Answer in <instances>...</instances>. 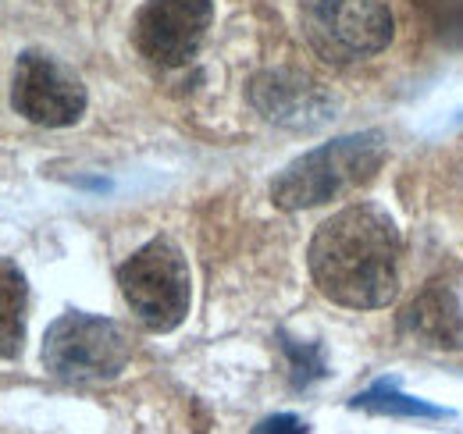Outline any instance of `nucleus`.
<instances>
[{
	"label": "nucleus",
	"mask_w": 463,
	"mask_h": 434,
	"mask_svg": "<svg viewBox=\"0 0 463 434\" xmlns=\"http://www.w3.org/2000/svg\"><path fill=\"white\" fill-rule=\"evenodd\" d=\"M403 239L396 221L374 203L332 214L310 239L307 264L321 296L349 310L389 307L400 292Z\"/></svg>",
	"instance_id": "obj_1"
},
{
	"label": "nucleus",
	"mask_w": 463,
	"mask_h": 434,
	"mask_svg": "<svg viewBox=\"0 0 463 434\" xmlns=\"http://www.w3.org/2000/svg\"><path fill=\"white\" fill-rule=\"evenodd\" d=\"M389 143L382 132L339 136L296 161L271 182V203L282 211H310L360 189L385 164Z\"/></svg>",
	"instance_id": "obj_2"
},
{
	"label": "nucleus",
	"mask_w": 463,
	"mask_h": 434,
	"mask_svg": "<svg viewBox=\"0 0 463 434\" xmlns=\"http://www.w3.org/2000/svg\"><path fill=\"white\" fill-rule=\"evenodd\" d=\"M128 360H132V338L118 321L108 317L68 310L47 327L43 338L47 374L75 388L115 381L128 367Z\"/></svg>",
	"instance_id": "obj_3"
},
{
	"label": "nucleus",
	"mask_w": 463,
	"mask_h": 434,
	"mask_svg": "<svg viewBox=\"0 0 463 434\" xmlns=\"http://www.w3.org/2000/svg\"><path fill=\"white\" fill-rule=\"evenodd\" d=\"M118 285L128 310L150 331L178 327L193 303V274L172 239H154L136 250L118 268Z\"/></svg>",
	"instance_id": "obj_4"
},
{
	"label": "nucleus",
	"mask_w": 463,
	"mask_h": 434,
	"mask_svg": "<svg viewBox=\"0 0 463 434\" xmlns=\"http://www.w3.org/2000/svg\"><path fill=\"white\" fill-rule=\"evenodd\" d=\"M303 36L328 64H356L392 40V14L385 0H303Z\"/></svg>",
	"instance_id": "obj_5"
},
{
	"label": "nucleus",
	"mask_w": 463,
	"mask_h": 434,
	"mask_svg": "<svg viewBox=\"0 0 463 434\" xmlns=\"http://www.w3.org/2000/svg\"><path fill=\"white\" fill-rule=\"evenodd\" d=\"M11 104L33 125L64 128L82 118L86 86L64 61L43 54V51H25L14 64Z\"/></svg>",
	"instance_id": "obj_6"
},
{
	"label": "nucleus",
	"mask_w": 463,
	"mask_h": 434,
	"mask_svg": "<svg viewBox=\"0 0 463 434\" xmlns=\"http://www.w3.org/2000/svg\"><path fill=\"white\" fill-rule=\"evenodd\" d=\"M211 0H150L139 7L132 40L150 64L178 68L196 54L211 25Z\"/></svg>",
	"instance_id": "obj_7"
},
{
	"label": "nucleus",
	"mask_w": 463,
	"mask_h": 434,
	"mask_svg": "<svg viewBox=\"0 0 463 434\" xmlns=\"http://www.w3.org/2000/svg\"><path fill=\"white\" fill-rule=\"evenodd\" d=\"M250 100L268 121L289 128H317L332 118V97L299 71H264L250 86Z\"/></svg>",
	"instance_id": "obj_8"
},
{
	"label": "nucleus",
	"mask_w": 463,
	"mask_h": 434,
	"mask_svg": "<svg viewBox=\"0 0 463 434\" xmlns=\"http://www.w3.org/2000/svg\"><path fill=\"white\" fill-rule=\"evenodd\" d=\"M400 335L420 349L460 353L463 349V303L457 288L442 278L428 281L413 303L400 314Z\"/></svg>",
	"instance_id": "obj_9"
},
{
	"label": "nucleus",
	"mask_w": 463,
	"mask_h": 434,
	"mask_svg": "<svg viewBox=\"0 0 463 434\" xmlns=\"http://www.w3.org/2000/svg\"><path fill=\"white\" fill-rule=\"evenodd\" d=\"M4 360H14L22 349V331H25V278L22 271L4 260Z\"/></svg>",
	"instance_id": "obj_10"
},
{
	"label": "nucleus",
	"mask_w": 463,
	"mask_h": 434,
	"mask_svg": "<svg viewBox=\"0 0 463 434\" xmlns=\"http://www.w3.org/2000/svg\"><path fill=\"white\" fill-rule=\"evenodd\" d=\"M356 410H378V413H396V417H449L446 410L439 406H428V402H417L403 392H396V381H378L371 392H360L353 399Z\"/></svg>",
	"instance_id": "obj_11"
},
{
	"label": "nucleus",
	"mask_w": 463,
	"mask_h": 434,
	"mask_svg": "<svg viewBox=\"0 0 463 434\" xmlns=\"http://www.w3.org/2000/svg\"><path fill=\"white\" fill-rule=\"evenodd\" d=\"M428 22V29L453 43V47H463V0H413Z\"/></svg>",
	"instance_id": "obj_12"
},
{
	"label": "nucleus",
	"mask_w": 463,
	"mask_h": 434,
	"mask_svg": "<svg viewBox=\"0 0 463 434\" xmlns=\"http://www.w3.org/2000/svg\"><path fill=\"white\" fill-rule=\"evenodd\" d=\"M286 353H289L292 381H296V384H310L314 378L325 374V360H321V349H317V345H299V342H289V338H286Z\"/></svg>",
	"instance_id": "obj_13"
},
{
	"label": "nucleus",
	"mask_w": 463,
	"mask_h": 434,
	"mask_svg": "<svg viewBox=\"0 0 463 434\" xmlns=\"http://www.w3.org/2000/svg\"><path fill=\"white\" fill-rule=\"evenodd\" d=\"M250 434H307V424L292 413H275V417L260 420Z\"/></svg>",
	"instance_id": "obj_14"
}]
</instances>
